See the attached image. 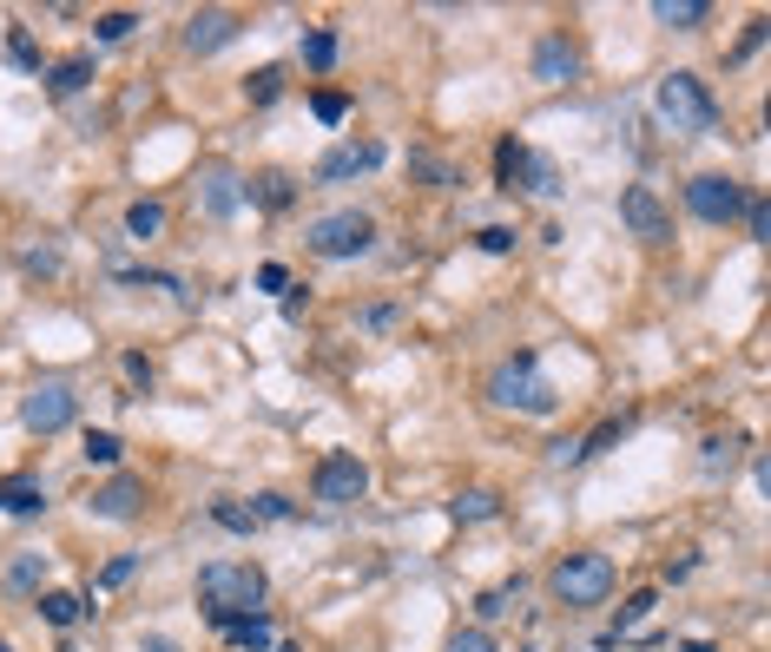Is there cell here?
Listing matches in <instances>:
<instances>
[{
    "label": "cell",
    "mask_w": 771,
    "mask_h": 652,
    "mask_svg": "<svg viewBox=\"0 0 771 652\" xmlns=\"http://www.w3.org/2000/svg\"><path fill=\"white\" fill-rule=\"evenodd\" d=\"M264 594H271V581H264V567H251V561H211V567H198V600H205V620H211L218 633H224V620L257 614Z\"/></svg>",
    "instance_id": "obj_1"
},
{
    "label": "cell",
    "mask_w": 771,
    "mask_h": 652,
    "mask_svg": "<svg viewBox=\"0 0 771 652\" xmlns=\"http://www.w3.org/2000/svg\"><path fill=\"white\" fill-rule=\"evenodd\" d=\"M488 402H495V409H515V416H554V409H561L554 383L535 369V350L508 356V363L488 376Z\"/></svg>",
    "instance_id": "obj_2"
},
{
    "label": "cell",
    "mask_w": 771,
    "mask_h": 652,
    "mask_svg": "<svg viewBox=\"0 0 771 652\" xmlns=\"http://www.w3.org/2000/svg\"><path fill=\"white\" fill-rule=\"evenodd\" d=\"M653 106H660V119H667L673 132H713V125H719V99L706 92L700 73H667L660 92H653Z\"/></svg>",
    "instance_id": "obj_3"
},
{
    "label": "cell",
    "mask_w": 771,
    "mask_h": 652,
    "mask_svg": "<svg viewBox=\"0 0 771 652\" xmlns=\"http://www.w3.org/2000/svg\"><path fill=\"white\" fill-rule=\"evenodd\" d=\"M614 561L607 554H568L554 574H548V587H554V600L561 607H607V594H614Z\"/></svg>",
    "instance_id": "obj_4"
},
{
    "label": "cell",
    "mask_w": 771,
    "mask_h": 652,
    "mask_svg": "<svg viewBox=\"0 0 771 652\" xmlns=\"http://www.w3.org/2000/svg\"><path fill=\"white\" fill-rule=\"evenodd\" d=\"M370 244H376V218H370V211H330V218H317V224H310V251H317V257H330V264L363 257Z\"/></svg>",
    "instance_id": "obj_5"
},
{
    "label": "cell",
    "mask_w": 771,
    "mask_h": 652,
    "mask_svg": "<svg viewBox=\"0 0 771 652\" xmlns=\"http://www.w3.org/2000/svg\"><path fill=\"white\" fill-rule=\"evenodd\" d=\"M73 416H79V396H73V383H59V376L33 383L26 402H20V422H26L33 435H59V429H73Z\"/></svg>",
    "instance_id": "obj_6"
},
{
    "label": "cell",
    "mask_w": 771,
    "mask_h": 652,
    "mask_svg": "<svg viewBox=\"0 0 771 652\" xmlns=\"http://www.w3.org/2000/svg\"><path fill=\"white\" fill-rule=\"evenodd\" d=\"M686 211H693L700 224H733V218L746 211V185L726 178V172H700V178L686 185Z\"/></svg>",
    "instance_id": "obj_7"
},
{
    "label": "cell",
    "mask_w": 771,
    "mask_h": 652,
    "mask_svg": "<svg viewBox=\"0 0 771 652\" xmlns=\"http://www.w3.org/2000/svg\"><path fill=\"white\" fill-rule=\"evenodd\" d=\"M310 495H317L323 508H350V501L370 495V468H363L356 455H323L317 475H310Z\"/></svg>",
    "instance_id": "obj_8"
},
{
    "label": "cell",
    "mask_w": 771,
    "mask_h": 652,
    "mask_svg": "<svg viewBox=\"0 0 771 652\" xmlns=\"http://www.w3.org/2000/svg\"><path fill=\"white\" fill-rule=\"evenodd\" d=\"M620 224H627L640 244H667V237H673V218H667V205H660L653 185H627V191H620Z\"/></svg>",
    "instance_id": "obj_9"
},
{
    "label": "cell",
    "mask_w": 771,
    "mask_h": 652,
    "mask_svg": "<svg viewBox=\"0 0 771 652\" xmlns=\"http://www.w3.org/2000/svg\"><path fill=\"white\" fill-rule=\"evenodd\" d=\"M238 26H244L238 13H224V7H198V13L185 20V53H198V59H205V53L231 46V40H238Z\"/></svg>",
    "instance_id": "obj_10"
},
{
    "label": "cell",
    "mask_w": 771,
    "mask_h": 652,
    "mask_svg": "<svg viewBox=\"0 0 771 652\" xmlns=\"http://www.w3.org/2000/svg\"><path fill=\"white\" fill-rule=\"evenodd\" d=\"M535 79H541V86H568V79H581V53H574L568 33H548V40L535 46Z\"/></svg>",
    "instance_id": "obj_11"
},
{
    "label": "cell",
    "mask_w": 771,
    "mask_h": 652,
    "mask_svg": "<svg viewBox=\"0 0 771 652\" xmlns=\"http://www.w3.org/2000/svg\"><path fill=\"white\" fill-rule=\"evenodd\" d=\"M376 165H383V145L363 139V145H337V152H323V158H317V178H323V185H343V178L376 172Z\"/></svg>",
    "instance_id": "obj_12"
},
{
    "label": "cell",
    "mask_w": 771,
    "mask_h": 652,
    "mask_svg": "<svg viewBox=\"0 0 771 652\" xmlns=\"http://www.w3.org/2000/svg\"><path fill=\"white\" fill-rule=\"evenodd\" d=\"M145 508V482L139 475H112L106 488H92V515L99 521H132Z\"/></svg>",
    "instance_id": "obj_13"
},
{
    "label": "cell",
    "mask_w": 771,
    "mask_h": 652,
    "mask_svg": "<svg viewBox=\"0 0 771 652\" xmlns=\"http://www.w3.org/2000/svg\"><path fill=\"white\" fill-rule=\"evenodd\" d=\"M0 594H13V600H26V594H46V554H40V548L13 554V561H7V574H0Z\"/></svg>",
    "instance_id": "obj_14"
},
{
    "label": "cell",
    "mask_w": 771,
    "mask_h": 652,
    "mask_svg": "<svg viewBox=\"0 0 771 652\" xmlns=\"http://www.w3.org/2000/svg\"><path fill=\"white\" fill-rule=\"evenodd\" d=\"M92 86V53H73V59H59L53 73H46V92L53 99H73V92H86Z\"/></svg>",
    "instance_id": "obj_15"
},
{
    "label": "cell",
    "mask_w": 771,
    "mask_h": 652,
    "mask_svg": "<svg viewBox=\"0 0 771 652\" xmlns=\"http://www.w3.org/2000/svg\"><path fill=\"white\" fill-rule=\"evenodd\" d=\"M244 198L264 205V211H284V205L297 198V178H290V172H257V178L244 185Z\"/></svg>",
    "instance_id": "obj_16"
},
{
    "label": "cell",
    "mask_w": 771,
    "mask_h": 652,
    "mask_svg": "<svg viewBox=\"0 0 771 652\" xmlns=\"http://www.w3.org/2000/svg\"><path fill=\"white\" fill-rule=\"evenodd\" d=\"M449 515H455L462 528H482V521L502 515V495H495V488H462V495L449 501Z\"/></svg>",
    "instance_id": "obj_17"
},
{
    "label": "cell",
    "mask_w": 771,
    "mask_h": 652,
    "mask_svg": "<svg viewBox=\"0 0 771 652\" xmlns=\"http://www.w3.org/2000/svg\"><path fill=\"white\" fill-rule=\"evenodd\" d=\"M653 20L673 26V33H693V26L713 20V7H706V0H653Z\"/></svg>",
    "instance_id": "obj_18"
},
{
    "label": "cell",
    "mask_w": 771,
    "mask_h": 652,
    "mask_svg": "<svg viewBox=\"0 0 771 652\" xmlns=\"http://www.w3.org/2000/svg\"><path fill=\"white\" fill-rule=\"evenodd\" d=\"M40 508H46V488L40 482H26V475L0 482V515H40Z\"/></svg>",
    "instance_id": "obj_19"
},
{
    "label": "cell",
    "mask_w": 771,
    "mask_h": 652,
    "mask_svg": "<svg viewBox=\"0 0 771 652\" xmlns=\"http://www.w3.org/2000/svg\"><path fill=\"white\" fill-rule=\"evenodd\" d=\"M224 640H238L244 652H271V647H277V633H271V620H264V614H244V620H224Z\"/></svg>",
    "instance_id": "obj_20"
},
{
    "label": "cell",
    "mask_w": 771,
    "mask_h": 652,
    "mask_svg": "<svg viewBox=\"0 0 771 652\" xmlns=\"http://www.w3.org/2000/svg\"><path fill=\"white\" fill-rule=\"evenodd\" d=\"M521 607V581H508V587H488L482 600H475V627H495V620H508Z\"/></svg>",
    "instance_id": "obj_21"
},
{
    "label": "cell",
    "mask_w": 771,
    "mask_h": 652,
    "mask_svg": "<svg viewBox=\"0 0 771 652\" xmlns=\"http://www.w3.org/2000/svg\"><path fill=\"white\" fill-rule=\"evenodd\" d=\"M521 172H528V145H521V139H502V145H495V178H502V191H521Z\"/></svg>",
    "instance_id": "obj_22"
},
{
    "label": "cell",
    "mask_w": 771,
    "mask_h": 652,
    "mask_svg": "<svg viewBox=\"0 0 771 652\" xmlns=\"http://www.w3.org/2000/svg\"><path fill=\"white\" fill-rule=\"evenodd\" d=\"M521 191H541V198H554V191H561V165H554L548 152H535V145H528V172H521Z\"/></svg>",
    "instance_id": "obj_23"
},
{
    "label": "cell",
    "mask_w": 771,
    "mask_h": 652,
    "mask_svg": "<svg viewBox=\"0 0 771 652\" xmlns=\"http://www.w3.org/2000/svg\"><path fill=\"white\" fill-rule=\"evenodd\" d=\"M238 198H244V185H238L231 172H211V178H205V211H211V218H231Z\"/></svg>",
    "instance_id": "obj_24"
},
{
    "label": "cell",
    "mask_w": 771,
    "mask_h": 652,
    "mask_svg": "<svg viewBox=\"0 0 771 652\" xmlns=\"http://www.w3.org/2000/svg\"><path fill=\"white\" fill-rule=\"evenodd\" d=\"M40 620H46V627H79V620H86V600L53 587V594H40Z\"/></svg>",
    "instance_id": "obj_25"
},
{
    "label": "cell",
    "mask_w": 771,
    "mask_h": 652,
    "mask_svg": "<svg viewBox=\"0 0 771 652\" xmlns=\"http://www.w3.org/2000/svg\"><path fill=\"white\" fill-rule=\"evenodd\" d=\"M79 455H86L92 468H119V455H125V442H119L112 429H86V442H79Z\"/></svg>",
    "instance_id": "obj_26"
},
{
    "label": "cell",
    "mask_w": 771,
    "mask_h": 652,
    "mask_svg": "<svg viewBox=\"0 0 771 652\" xmlns=\"http://www.w3.org/2000/svg\"><path fill=\"white\" fill-rule=\"evenodd\" d=\"M304 66H310V73H330V66H337V33H330V26H310V33H304Z\"/></svg>",
    "instance_id": "obj_27"
},
{
    "label": "cell",
    "mask_w": 771,
    "mask_h": 652,
    "mask_svg": "<svg viewBox=\"0 0 771 652\" xmlns=\"http://www.w3.org/2000/svg\"><path fill=\"white\" fill-rule=\"evenodd\" d=\"M125 231H132L139 244H152V237L165 231V205H152V198H139V205L125 211Z\"/></svg>",
    "instance_id": "obj_28"
},
{
    "label": "cell",
    "mask_w": 771,
    "mask_h": 652,
    "mask_svg": "<svg viewBox=\"0 0 771 652\" xmlns=\"http://www.w3.org/2000/svg\"><path fill=\"white\" fill-rule=\"evenodd\" d=\"M132 26H139V13H132V7H112V13H99V20H92V40L119 46V40H132Z\"/></svg>",
    "instance_id": "obj_29"
},
{
    "label": "cell",
    "mask_w": 771,
    "mask_h": 652,
    "mask_svg": "<svg viewBox=\"0 0 771 652\" xmlns=\"http://www.w3.org/2000/svg\"><path fill=\"white\" fill-rule=\"evenodd\" d=\"M277 92H284V66H257V73L244 79V99H251V106H271Z\"/></svg>",
    "instance_id": "obj_30"
},
{
    "label": "cell",
    "mask_w": 771,
    "mask_h": 652,
    "mask_svg": "<svg viewBox=\"0 0 771 652\" xmlns=\"http://www.w3.org/2000/svg\"><path fill=\"white\" fill-rule=\"evenodd\" d=\"M211 521H218L224 534H257V515H251L244 501H211Z\"/></svg>",
    "instance_id": "obj_31"
},
{
    "label": "cell",
    "mask_w": 771,
    "mask_h": 652,
    "mask_svg": "<svg viewBox=\"0 0 771 652\" xmlns=\"http://www.w3.org/2000/svg\"><path fill=\"white\" fill-rule=\"evenodd\" d=\"M653 607H660V594H634V600L620 607V620H614V647H620V640H627V633H634V627H640Z\"/></svg>",
    "instance_id": "obj_32"
},
{
    "label": "cell",
    "mask_w": 771,
    "mask_h": 652,
    "mask_svg": "<svg viewBox=\"0 0 771 652\" xmlns=\"http://www.w3.org/2000/svg\"><path fill=\"white\" fill-rule=\"evenodd\" d=\"M409 172H416V178H429L436 191H449V185H455V172H449L436 152H409Z\"/></svg>",
    "instance_id": "obj_33"
},
{
    "label": "cell",
    "mask_w": 771,
    "mask_h": 652,
    "mask_svg": "<svg viewBox=\"0 0 771 652\" xmlns=\"http://www.w3.org/2000/svg\"><path fill=\"white\" fill-rule=\"evenodd\" d=\"M620 435H627V422H601V429H594L587 442H574V462H587V455H607V449H614Z\"/></svg>",
    "instance_id": "obj_34"
},
{
    "label": "cell",
    "mask_w": 771,
    "mask_h": 652,
    "mask_svg": "<svg viewBox=\"0 0 771 652\" xmlns=\"http://www.w3.org/2000/svg\"><path fill=\"white\" fill-rule=\"evenodd\" d=\"M442 652H502V647H495V633H488V627H455Z\"/></svg>",
    "instance_id": "obj_35"
},
{
    "label": "cell",
    "mask_w": 771,
    "mask_h": 652,
    "mask_svg": "<svg viewBox=\"0 0 771 652\" xmlns=\"http://www.w3.org/2000/svg\"><path fill=\"white\" fill-rule=\"evenodd\" d=\"M251 515H257V528H264V521H297V501H290V495H257Z\"/></svg>",
    "instance_id": "obj_36"
},
{
    "label": "cell",
    "mask_w": 771,
    "mask_h": 652,
    "mask_svg": "<svg viewBox=\"0 0 771 652\" xmlns=\"http://www.w3.org/2000/svg\"><path fill=\"white\" fill-rule=\"evenodd\" d=\"M310 112H317L323 125H343V119H350V99H343V92H317V99H310Z\"/></svg>",
    "instance_id": "obj_37"
},
{
    "label": "cell",
    "mask_w": 771,
    "mask_h": 652,
    "mask_svg": "<svg viewBox=\"0 0 771 652\" xmlns=\"http://www.w3.org/2000/svg\"><path fill=\"white\" fill-rule=\"evenodd\" d=\"M20 264H26V270H40V277H59V251H53V244H26V251H20Z\"/></svg>",
    "instance_id": "obj_38"
},
{
    "label": "cell",
    "mask_w": 771,
    "mask_h": 652,
    "mask_svg": "<svg viewBox=\"0 0 771 652\" xmlns=\"http://www.w3.org/2000/svg\"><path fill=\"white\" fill-rule=\"evenodd\" d=\"M132 574H139V554H119V561H106V567H99V594H106V587H125Z\"/></svg>",
    "instance_id": "obj_39"
},
{
    "label": "cell",
    "mask_w": 771,
    "mask_h": 652,
    "mask_svg": "<svg viewBox=\"0 0 771 652\" xmlns=\"http://www.w3.org/2000/svg\"><path fill=\"white\" fill-rule=\"evenodd\" d=\"M739 218H746V231H752L759 244L771 237V211H766V198H746V211H739Z\"/></svg>",
    "instance_id": "obj_40"
},
{
    "label": "cell",
    "mask_w": 771,
    "mask_h": 652,
    "mask_svg": "<svg viewBox=\"0 0 771 652\" xmlns=\"http://www.w3.org/2000/svg\"><path fill=\"white\" fill-rule=\"evenodd\" d=\"M475 244H482L488 257H502V251H515V231H508V224H488V231H482Z\"/></svg>",
    "instance_id": "obj_41"
},
{
    "label": "cell",
    "mask_w": 771,
    "mask_h": 652,
    "mask_svg": "<svg viewBox=\"0 0 771 652\" xmlns=\"http://www.w3.org/2000/svg\"><path fill=\"white\" fill-rule=\"evenodd\" d=\"M7 59H13V66H40V53H33V40H26V33H13V40H7Z\"/></svg>",
    "instance_id": "obj_42"
},
{
    "label": "cell",
    "mask_w": 771,
    "mask_h": 652,
    "mask_svg": "<svg viewBox=\"0 0 771 652\" xmlns=\"http://www.w3.org/2000/svg\"><path fill=\"white\" fill-rule=\"evenodd\" d=\"M257 290H271V297L290 290V270H284V264H264V270H257Z\"/></svg>",
    "instance_id": "obj_43"
},
{
    "label": "cell",
    "mask_w": 771,
    "mask_h": 652,
    "mask_svg": "<svg viewBox=\"0 0 771 652\" xmlns=\"http://www.w3.org/2000/svg\"><path fill=\"white\" fill-rule=\"evenodd\" d=\"M766 26H771V20H752V26H746V40H739V53H733V59H752V53H759V46H766Z\"/></svg>",
    "instance_id": "obj_44"
},
{
    "label": "cell",
    "mask_w": 771,
    "mask_h": 652,
    "mask_svg": "<svg viewBox=\"0 0 771 652\" xmlns=\"http://www.w3.org/2000/svg\"><path fill=\"white\" fill-rule=\"evenodd\" d=\"M700 462H706V475H719V468H726V462H733V449H726V442H719V435H713V442H706V455H700Z\"/></svg>",
    "instance_id": "obj_45"
},
{
    "label": "cell",
    "mask_w": 771,
    "mask_h": 652,
    "mask_svg": "<svg viewBox=\"0 0 771 652\" xmlns=\"http://www.w3.org/2000/svg\"><path fill=\"white\" fill-rule=\"evenodd\" d=\"M363 323H370V330H396V303H376V310H363Z\"/></svg>",
    "instance_id": "obj_46"
},
{
    "label": "cell",
    "mask_w": 771,
    "mask_h": 652,
    "mask_svg": "<svg viewBox=\"0 0 771 652\" xmlns=\"http://www.w3.org/2000/svg\"><path fill=\"white\" fill-rule=\"evenodd\" d=\"M125 376H132V383H145V389H152V363H145V356H125Z\"/></svg>",
    "instance_id": "obj_47"
},
{
    "label": "cell",
    "mask_w": 771,
    "mask_h": 652,
    "mask_svg": "<svg viewBox=\"0 0 771 652\" xmlns=\"http://www.w3.org/2000/svg\"><path fill=\"white\" fill-rule=\"evenodd\" d=\"M145 652H178V647H172L165 633H152V640H145Z\"/></svg>",
    "instance_id": "obj_48"
},
{
    "label": "cell",
    "mask_w": 771,
    "mask_h": 652,
    "mask_svg": "<svg viewBox=\"0 0 771 652\" xmlns=\"http://www.w3.org/2000/svg\"><path fill=\"white\" fill-rule=\"evenodd\" d=\"M594 652H620V647H614V640H607V647H594Z\"/></svg>",
    "instance_id": "obj_49"
},
{
    "label": "cell",
    "mask_w": 771,
    "mask_h": 652,
    "mask_svg": "<svg viewBox=\"0 0 771 652\" xmlns=\"http://www.w3.org/2000/svg\"><path fill=\"white\" fill-rule=\"evenodd\" d=\"M271 652H304V647H271Z\"/></svg>",
    "instance_id": "obj_50"
},
{
    "label": "cell",
    "mask_w": 771,
    "mask_h": 652,
    "mask_svg": "<svg viewBox=\"0 0 771 652\" xmlns=\"http://www.w3.org/2000/svg\"><path fill=\"white\" fill-rule=\"evenodd\" d=\"M0 652H13V647H7V640H0Z\"/></svg>",
    "instance_id": "obj_51"
}]
</instances>
